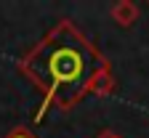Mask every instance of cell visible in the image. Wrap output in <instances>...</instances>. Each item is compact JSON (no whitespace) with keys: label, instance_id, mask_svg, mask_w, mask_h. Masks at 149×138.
<instances>
[{"label":"cell","instance_id":"cell-1","mask_svg":"<svg viewBox=\"0 0 149 138\" xmlns=\"http://www.w3.org/2000/svg\"><path fill=\"white\" fill-rule=\"evenodd\" d=\"M107 67H112L109 58L72 19L56 21L16 64L19 74L43 93L35 122H43L51 109L61 114L77 109L88 96L91 80Z\"/></svg>","mask_w":149,"mask_h":138},{"label":"cell","instance_id":"cell-2","mask_svg":"<svg viewBox=\"0 0 149 138\" xmlns=\"http://www.w3.org/2000/svg\"><path fill=\"white\" fill-rule=\"evenodd\" d=\"M139 16H141V11L133 0H117V3L109 6V19L117 27H133L139 21Z\"/></svg>","mask_w":149,"mask_h":138},{"label":"cell","instance_id":"cell-3","mask_svg":"<svg viewBox=\"0 0 149 138\" xmlns=\"http://www.w3.org/2000/svg\"><path fill=\"white\" fill-rule=\"evenodd\" d=\"M117 90V80H115V74H112V67L101 69L96 77L91 80V88H88V96H96V98H107Z\"/></svg>","mask_w":149,"mask_h":138},{"label":"cell","instance_id":"cell-4","mask_svg":"<svg viewBox=\"0 0 149 138\" xmlns=\"http://www.w3.org/2000/svg\"><path fill=\"white\" fill-rule=\"evenodd\" d=\"M3 138H37V135H35L29 128H24V125H16V128H11V130L6 133Z\"/></svg>","mask_w":149,"mask_h":138},{"label":"cell","instance_id":"cell-5","mask_svg":"<svg viewBox=\"0 0 149 138\" xmlns=\"http://www.w3.org/2000/svg\"><path fill=\"white\" fill-rule=\"evenodd\" d=\"M93 138H123V135H117L115 130H101L99 135H93Z\"/></svg>","mask_w":149,"mask_h":138}]
</instances>
